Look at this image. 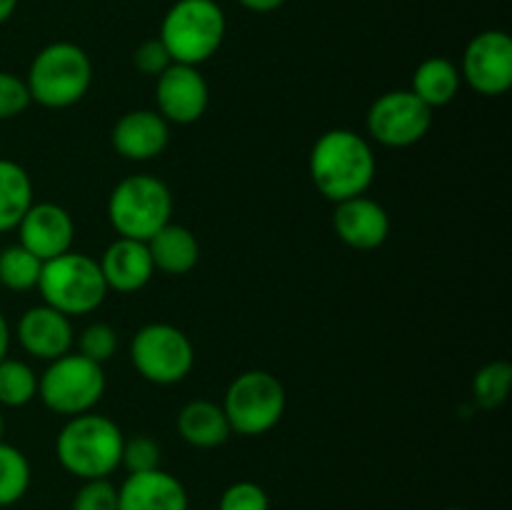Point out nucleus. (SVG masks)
<instances>
[{
	"label": "nucleus",
	"instance_id": "25",
	"mask_svg": "<svg viewBox=\"0 0 512 510\" xmlns=\"http://www.w3.org/2000/svg\"><path fill=\"white\" fill-rule=\"evenodd\" d=\"M38 398V373L25 360H0V405L23 408Z\"/></svg>",
	"mask_w": 512,
	"mask_h": 510
},
{
	"label": "nucleus",
	"instance_id": "29",
	"mask_svg": "<svg viewBox=\"0 0 512 510\" xmlns=\"http://www.w3.org/2000/svg\"><path fill=\"white\" fill-rule=\"evenodd\" d=\"M70 510H118V485L110 478L83 480Z\"/></svg>",
	"mask_w": 512,
	"mask_h": 510
},
{
	"label": "nucleus",
	"instance_id": "31",
	"mask_svg": "<svg viewBox=\"0 0 512 510\" xmlns=\"http://www.w3.org/2000/svg\"><path fill=\"white\" fill-rule=\"evenodd\" d=\"M30 90L25 78L10 73V70H0V120H13L28 110Z\"/></svg>",
	"mask_w": 512,
	"mask_h": 510
},
{
	"label": "nucleus",
	"instance_id": "22",
	"mask_svg": "<svg viewBox=\"0 0 512 510\" xmlns=\"http://www.w3.org/2000/svg\"><path fill=\"white\" fill-rule=\"evenodd\" d=\"M33 178L20 163L0 158V233L18 228L33 205Z\"/></svg>",
	"mask_w": 512,
	"mask_h": 510
},
{
	"label": "nucleus",
	"instance_id": "20",
	"mask_svg": "<svg viewBox=\"0 0 512 510\" xmlns=\"http://www.w3.org/2000/svg\"><path fill=\"white\" fill-rule=\"evenodd\" d=\"M148 250L155 270L165 275L190 273L200 260V243L193 230L173 220L148 240Z\"/></svg>",
	"mask_w": 512,
	"mask_h": 510
},
{
	"label": "nucleus",
	"instance_id": "33",
	"mask_svg": "<svg viewBox=\"0 0 512 510\" xmlns=\"http://www.w3.org/2000/svg\"><path fill=\"white\" fill-rule=\"evenodd\" d=\"M238 3L250 13H273V10L283 8L288 0H238Z\"/></svg>",
	"mask_w": 512,
	"mask_h": 510
},
{
	"label": "nucleus",
	"instance_id": "15",
	"mask_svg": "<svg viewBox=\"0 0 512 510\" xmlns=\"http://www.w3.org/2000/svg\"><path fill=\"white\" fill-rule=\"evenodd\" d=\"M113 150L130 163H148L163 155L170 143V123L150 108L128 110L120 115L110 133Z\"/></svg>",
	"mask_w": 512,
	"mask_h": 510
},
{
	"label": "nucleus",
	"instance_id": "16",
	"mask_svg": "<svg viewBox=\"0 0 512 510\" xmlns=\"http://www.w3.org/2000/svg\"><path fill=\"white\" fill-rule=\"evenodd\" d=\"M333 228L335 235L348 248L375 250L388 240L390 215L378 200L368 198V195H358V198L335 203Z\"/></svg>",
	"mask_w": 512,
	"mask_h": 510
},
{
	"label": "nucleus",
	"instance_id": "17",
	"mask_svg": "<svg viewBox=\"0 0 512 510\" xmlns=\"http://www.w3.org/2000/svg\"><path fill=\"white\" fill-rule=\"evenodd\" d=\"M118 510H188V490L163 468L128 473L118 485Z\"/></svg>",
	"mask_w": 512,
	"mask_h": 510
},
{
	"label": "nucleus",
	"instance_id": "9",
	"mask_svg": "<svg viewBox=\"0 0 512 510\" xmlns=\"http://www.w3.org/2000/svg\"><path fill=\"white\" fill-rule=\"evenodd\" d=\"M130 363L153 385H178L195 365L188 335L170 323H148L130 340Z\"/></svg>",
	"mask_w": 512,
	"mask_h": 510
},
{
	"label": "nucleus",
	"instance_id": "11",
	"mask_svg": "<svg viewBox=\"0 0 512 510\" xmlns=\"http://www.w3.org/2000/svg\"><path fill=\"white\" fill-rule=\"evenodd\" d=\"M465 85L483 98H500L512 88V40L505 30H483L463 50L458 65Z\"/></svg>",
	"mask_w": 512,
	"mask_h": 510
},
{
	"label": "nucleus",
	"instance_id": "1",
	"mask_svg": "<svg viewBox=\"0 0 512 510\" xmlns=\"http://www.w3.org/2000/svg\"><path fill=\"white\" fill-rule=\"evenodd\" d=\"M310 180L330 203L358 198L370 190L378 170L373 145L348 128L325 130L310 150Z\"/></svg>",
	"mask_w": 512,
	"mask_h": 510
},
{
	"label": "nucleus",
	"instance_id": "7",
	"mask_svg": "<svg viewBox=\"0 0 512 510\" xmlns=\"http://www.w3.org/2000/svg\"><path fill=\"white\" fill-rule=\"evenodd\" d=\"M220 405L233 433L258 438L270 433L283 420L288 395L278 375L268 370H245L235 375Z\"/></svg>",
	"mask_w": 512,
	"mask_h": 510
},
{
	"label": "nucleus",
	"instance_id": "14",
	"mask_svg": "<svg viewBox=\"0 0 512 510\" xmlns=\"http://www.w3.org/2000/svg\"><path fill=\"white\" fill-rule=\"evenodd\" d=\"M15 338H18L20 348L25 353L50 363V360L63 358V355L73 350V320L60 313V310L40 303L20 315L18 325H15Z\"/></svg>",
	"mask_w": 512,
	"mask_h": 510
},
{
	"label": "nucleus",
	"instance_id": "37",
	"mask_svg": "<svg viewBox=\"0 0 512 510\" xmlns=\"http://www.w3.org/2000/svg\"><path fill=\"white\" fill-rule=\"evenodd\" d=\"M445 510H465V508H445Z\"/></svg>",
	"mask_w": 512,
	"mask_h": 510
},
{
	"label": "nucleus",
	"instance_id": "6",
	"mask_svg": "<svg viewBox=\"0 0 512 510\" xmlns=\"http://www.w3.org/2000/svg\"><path fill=\"white\" fill-rule=\"evenodd\" d=\"M35 290L45 305L60 310L68 318L95 313L103 305L105 295L110 293L98 260L85 253H75V250L43 263V273Z\"/></svg>",
	"mask_w": 512,
	"mask_h": 510
},
{
	"label": "nucleus",
	"instance_id": "32",
	"mask_svg": "<svg viewBox=\"0 0 512 510\" xmlns=\"http://www.w3.org/2000/svg\"><path fill=\"white\" fill-rule=\"evenodd\" d=\"M173 63L168 48L163 45L160 38H148L133 50V65L138 73L148 75V78H158L168 65Z\"/></svg>",
	"mask_w": 512,
	"mask_h": 510
},
{
	"label": "nucleus",
	"instance_id": "5",
	"mask_svg": "<svg viewBox=\"0 0 512 510\" xmlns=\"http://www.w3.org/2000/svg\"><path fill=\"white\" fill-rule=\"evenodd\" d=\"M173 193L160 178L148 173L128 175L108 198V220L118 238L148 243L173 220Z\"/></svg>",
	"mask_w": 512,
	"mask_h": 510
},
{
	"label": "nucleus",
	"instance_id": "27",
	"mask_svg": "<svg viewBox=\"0 0 512 510\" xmlns=\"http://www.w3.org/2000/svg\"><path fill=\"white\" fill-rule=\"evenodd\" d=\"M78 343V353L85 355L93 363L105 365L118 350V333H115L113 325L108 323H90L85 325L83 333L75 338Z\"/></svg>",
	"mask_w": 512,
	"mask_h": 510
},
{
	"label": "nucleus",
	"instance_id": "21",
	"mask_svg": "<svg viewBox=\"0 0 512 510\" xmlns=\"http://www.w3.org/2000/svg\"><path fill=\"white\" fill-rule=\"evenodd\" d=\"M463 78L453 60L443 58V55H433V58L423 60L413 73V93L428 105L430 110L443 108V105L453 103L458 95Z\"/></svg>",
	"mask_w": 512,
	"mask_h": 510
},
{
	"label": "nucleus",
	"instance_id": "18",
	"mask_svg": "<svg viewBox=\"0 0 512 510\" xmlns=\"http://www.w3.org/2000/svg\"><path fill=\"white\" fill-rule=\"evenodd\" d=\"M98 265L108 290H115V293H138L150 283L155 273L148 243L130 238L113 240L105 248Z\"/></svg>",
	"mask_w": 512,
	"mask_h": 510
},
{
	"label": "nucleus",
	"instance_id": "28",
	"mask_svg": "<svg viewBox=\"0 0 512 510\" xmlns=\"http://www.w3.org/2000/svg\"><path fill=\"white\" fill-rule=\"evenodd\" d=\"M120 468L128 473H145V470L160 468V445L150 435H133L125 438L123 455H120Z\"/></svg>",
	"mask_w": 512,
	"mask_h": 510
},
{
	"label": "nucleus",
	"instance_id": "35",
	"mask_svg": "<svg viewBox=\"0 0 512 510\" xmlns=\"http://www.w3.org/2000/svg\"><path fill=\"white\" fill-rule=\"evenodd\" d=\"M18 3L20 0H0V25H5L13 18L15 10H18Z\"/></svg>",
	"mask_w": 512,
	"mask_h": 510
},
{
	"label": "nucleus",
	"instance_id": "24",
	"mask_svg": "<svg viewBox=\"0 0 512 510\" xmlns=\"http://www.w3.org/2000/svg\"><path fill=\"white\" fill-rule=\"evenodd\" d=\"M30 480L33 470L23 450L0 440V508L20 503L30 490Z\"/></svg>",
	"mask_w": 512,
	"mask_h": 510
},
{
	"label": "nucleus",
	"instance_id": "10",
	"mask_svg": "<svg viewBox=\"0 0 512 510\" xmlns=\"http://www.w3.org/2000/svg\"><path fill=\"white\" fill-rule=\"evenodd\" d=\"M368 135L385 148H410L433 128V110L413 90H390L368 110Z\"/></svg>",
	"mask_w": 512,
	"mask_h": 510
},
{
	"label": "nucleus",
	"instance_id": "12",
	"mask_svg": "<svg viewBox=\"0 0 512 510\" xmlns=\"http://www.w3.org/2000/svg\"><path fill=\"white\" fill-rule=\"evenodd\" d=\"M210 105V85L200 68L170 63L155 78V110L170 125H193Z\"/></svg>",
	"mask_w": 512,
	"mask_h": 510
},
{
	"label": "nucleus",
	"instance_id": "13",
	"mask_svg": "<svg viewBox=\"0 0 512 510\" xmlns=\"http://www.w3.org/2000/svg\"><path fill=\"white\" fill-rule=\"evenodd\" d=\"M15 230L20 238L18 243L43 263L73 250V215L58 203H33Z\"/></svg>",
	"mask_w": 512,
	"mask_h": 510
},
{
	"label": "nucleus",
	"instance_id": "36",
	"mask_svg": "<svg viewBox=\"0 0 512 510\" xmlns=\"http://www.w3.org/2000/svg\"><path fill=\"white\" fill-rule=\"evenodd\" d=\"M3 435H5V418L3 413H0V440H3Z\"/></svg>",
	"mask_w": 512,
	"mask_h": 510
},
{
	"label": "nucleus",
	"instance_id": "23",
	"mask_svg": "<svg viewBox=\"0 0 512 510\" xmlns=\"http://www.w3.org/2000/svg\"><path fill=\"white\" fill-rule=\"evenodd\" d=\"M43 260L35 258L28 248L20 243L5 245L0 250V285L13 293H28L38 288Z\"/></svg>",
	"mask_w": 512,
	"mask_h": 510
},
{
	"label": "nucleus",
	"instance_id": "19",
	"mask_svg": "<svg viewBox=\"0 0 512 510\" xmlns=\"http://www.w3.org/2000/svg\"><path fill=\"white\" fill-rule=\"evenodd\" d=\"M178 433L188 445L200 450L220 448L233 435L220 403L213 400H190L178 413Z\"/></svg>",
	"mask_w": 512,
	"mask_h": 510
},
{
	"label": "nucleus",
	"instance_id": "38",
	"mask_svg": "<svg viewBox=\"0 0 512 510\" xmlns=\"http://www.w3.org/2000/svg\"><path fill=\"white\" fill-rule=\"evenodd\" d=\"M0 510H3V508H0Z\"/></svg>",
	"mask_w": 512,
	"mask_h": 510
},
{
	"label": "nucleus",
	"instance_id": "34",
	"mask_svg": "<svg viewBox=\"0 0 512 510\" xmlns=\"http://www.w3.org/2000/svg\"><path fill=\"white\" fill-rule=\"evenodd\" d=\"M10 340H13V333H10V323L3 313H0V360L8 358Z\"/></svg>",
	"mask_w": 512,
	"mask_h": 510
},
{
	"label": "nucleus",
	"instance_id": "4",
	"mask_svg": "<svg viewBox=\"0 0 512 510\" xmlns=\"http://www.w3.org/2000/svg\"><path fill=\"white\" fill-rule=\"evenodd\" d=\"M228 18L218 0H175L163 15L158 38L168 48L173 63H208L223 45Z\"/></svg>",
	"mask_w": 512,
	"mask_h": 510
},
{
	"label": "nucleus",
	"instance_id": "2",
	"mask_svg": "<svg viewBox=\"0 0 512 510\" xmlns=\"http://www.w3.org/2000/svg\"><path fill=\"white\" fill-rule=\"evenodd\" d=\"M125 435L118 423L95 410L65 420L55 438L60 468L78 480L110 478L120 468Z\"/></svg>",
	"mask_w": 512,
	"mask_h": 510
},
{
	"label": "nucleus",
	"instance_id": "26",
	"mask_svg": "<svg viewBox=\"0 0 512 510\" xmlns=\"http://www.w3.org/2000/svg\"><path fill=\"white\" fill-rule=\"evenodd\" d=\"M512 385V365L505 360H493L483 365L473 380V393L480 408L495 410L508 400Z\"/></svg>",
	"mask_w": 512,
	"mask_h": 510
},
{
	"label": "nucleus",
	"instance_id": "30",
	"mask_svg": "<svg viewBox=\"0 0 512 510\" xmlns=\"http://www.w3.org/2000/svg\"><path fill=\"white\" fill-rule=\"evenodd\" d=\"M218 510H270V498L263 485L253 480H238L223 490Z\"/></svg>",
	"mask_w": 512,
	"mask_h": 510
},
{
	"label": "nucleus",
	"instance_id": "8",
	"mask_svg": "<svg viewBox=\"0 0 512 510\" xmlns=\"http://www.w3.org/2000/svg\"><path fill=\"white\" fill-rule=\"evenodd\" d=\"M105 395V370L85 355L70 350L63 358L50 360L38 375V398L48 410L63 418L95 410Z\"/></svg>",
	"mask_w": 512,
	"mask_h": 510
},
{
	"label": "nucleus",
	"instance_id": "3",
	"mask_svg": "<svg viewBox=\"0 0 512 510\" xmlns=\"http://www.w3.org/2000/svg\"><path fill=\"white\" fill-rule=\"evenodd\" d=\"M93 60L80 45L70 40H55L40 48L30 60L28 83L30 100L43 108H73L88 95L93 85Z\"/></svg>",
	"mask_w": 512,
	"mask_h": 510
}]
</instances>
